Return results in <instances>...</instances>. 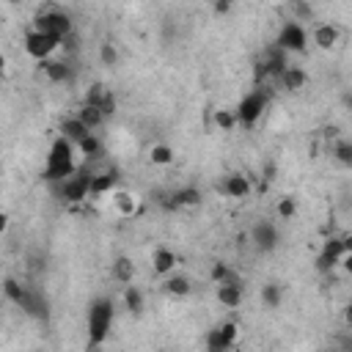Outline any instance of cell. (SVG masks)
Listing matches in <instances>:
<instances>
[{
    "label": "cell",
    "instance_id": "30",
    "mask_svg": "<svg viewBox=\"0 0 352 352\" xmlns=\"http://www.w3.org/2000/svg\"><path fill=\"white\" fill-rule=\"evenodd\" d=\"M280 300H283L280 283H264V286H261V302H264L267 308H278Z\"/></svg>",
    "mask_w": 352,
    "mask_h": 352
},
{
    "label": "cell",
    "instance_id": "7",
    "mask_svg": "<svg viewBox=\"0 0 352 352\" xmlns=\"http://www.w3.org/2000/svg\"><path fill=\"white\" fill-rule=\"evenodd\" d=\"M91 179H94V170H77V176L66 179L63 184H55V192L63 204H82L88 195H91Z\"/></svg>",
    "mask_w": 352,
    "mask_h": 352
},
{
    "label": "cell",
    "instance_id": "44",
    "mask_svg": "<svg viewBox=\"0 0 352 352\" xmlns=\"http://www.w3.org/2000/svg\"><path fill=\"white\" fill-rule=\"evenodd\" d=\"M341 102H344V107H346V110L352 113V91H346V94L341 96Z\"/></svg>",
    "mask_w": 352,
    "mask_h": 352
},
{
    "label": "cell",
    "instance_id": "11",
    "mask_svg": "<svg viewBox=\"0 0 352 352\" xmlns=\"http://www.w3.org/2000/svg\"><path fill=\"white\" fill-rule=\"evenodd\" d=\"M19 308H22L28 316H33V319H47V316H50V302H47V297L38 294L36 289H25V297H22Z\"/></svg>",
    "mask_w": 352,
    "mask_h": 352
},
{
    "label": "cell",
    "instance_id": "27",
    "mask_svg": "<svg viewBox=\"0 0 352 352\" xmlns=\"http://www.w3.org/2000/svg\"><path fill=\"white\" fill-rule=\"evenodd\" d=\"M173 160H176V151L168 143H154L148 148V162L151 165H170Z\"/></svg>",
    "mask_w": 352,
    "mask_h": 352
},
{
    "label": "cell",
    "instance_id": "18",
    "mask_svg": "<svg viewBox=\"0 0 352 352\" xmlns=\"http://www.w3.org/2000/svg\"><path fill=\"white\" fill-rule=\"evenodd\" d=\"M116 184H118V170L116 168H107L104 173H94L91 179V195H113L116 192Z\"/></svg>",
    "mask_w": 352,
    "mask_h": 352
},
{
    "label": "cell",
    "instance_id": "36",
    "mask_svg": "<svg viewBox=\"0 0 352 352\" xmlns=\"http://www.w3.org/2000/svg\"><path fill=\"white\" fill-rule=\"evenodd\" d=\"M204 346H206V352H231V346H226V341L220 338L217 327H212V330L206 333V341H204Z\"/></svg>",
    "mask_w": 352,
    "mask_h": 352
},
{
    "label": "cell",
    "instance_id": "13",
    "mask_svg": "<svg viewBox=\"0 0 352 352\" xmlns=\"http://www.w3.org/2000/svg\"><path fill=\"white\" fill-rule=\"evenodd\" d=\"M198 204H201V190L192 187V184L173 190V192L168 195V201H165L168 209H187V206H198Z\"/></svg>",
    "mask_w": 352,
    "mask_h": 352
},
{
    "label": "cell",
    "instance_id": "14",
    "mask_svg": "<svg viewBox=\"0 0 352 352\" xmlns=\"http://www.w3.org/2000/svg\"><path fill=\"white\" fill-rule=\"evenodd\" d=\"M341 38V30L333 25V22H319L314 30H311V41L319 47V50H333Z\"/></svg>",
    "mask_w": 352,
    "mask_h": 352
},
{
    "label": "cell",
    "instance_id": "4",
    "mask_svg": "<svg viewBox=\"0 0 352 352\" xmlns=\"http://www.w3.org/2000/svg\"><path fill=\"white\" fill-rule=\"evenodd\" d=\"M22 47H25V52H28L33 60L44 63V60H50V58L63 47V41H60V38H55V36H50V33H44V30L30 28V30H25Z\"/></svg>",
    "mask_w": 352,
    "mask_h": 352
},
{
    "label": "cell",
    "instance_id": "29",
    "mask_svg": "<svg viewBox=\"0 0 352 352\" xmlns=\"http://www.w3.org/2000/svg\"><path fill=\"white\" fill-rule=\"evenodd\" d=\"M25 289H28V286H22L16 278H6V280H3V294H6V300L14 302L16 308H19L22 297H25Z\"/></svg>",
    "mask_w": 352,
    "mask_h": 352
},
{
    "label": "cell",
    "instance_id": "6",
    "mask_svg": "<svg viewBox=\"0 0 352 352\" xmlns=\"http://www.w3.org/2000/svg\"><path fill=\"white\" fill-rule=\"evenodd\" d=\"M275 44L283 52H289V55H302L308 50V30H305V25L297 22V19L283 22L280 30H278V36H275Z\"/></svg>",
    "mask_w": 352,
    "mask_h": 352
},
{
    "label": "cell",
    "instance_id": "25",
    "mask_svg": "<svg viewBox=\"0 0 352 352\" xmlns=\"http://www.w3.org/2000/svg\"><path fill=\"white\" fill-rule=\"evenodd\" d=\"M74 116H77V118H80L91 132H94V129H99V126L104 124L102 110H99V107H94V104H80V110H77Z\"/></svg>",
    "mask_w": 352,
    "mask_h": 352
},
{
    "label": "cell",
    "instance_id": "43",
    "mask_svg": "<svg viewBox=\"0 0 352 352\" xmlns=\"http://www.w3.org/2000/svg\"><path fill=\"white\" fill-rule=\"evenodd\" d=\"M341 242H344V253H352V234H344Z\"/></svg>",
    "mask_w": 352,
    "mask_h": 352
},
{
    "label": "cell",
    "instance_id": "41",
    "mask_svg": "<svg viewBox=\"0 0 352 352\" xmlns=\"http://www.w3.org/2000/svg\"><path fill=\"white\" fill-rule=\"evenodd\" d=\"M212 11H214V14H228V11H231V3H228V0H220V3L212 6Z\"/></svg>",
    "mask_w": 352,
    "mask_h": 352
},
{
    "label": "cell",
    "instance_id": "16",
    "mask_svg": "<svg viewBox=\"0 0 352 352\" xmlns=\"http://www.w3.org/2000/svg\"><path fill=\"white\" fill-rule=\"evenodd\" d=\"M278 82H280V88H283V91L297 94V91H302V88L308 85V72H305L302 66H294V63H292V66L280 74V80H278Z\"/></svg>",
    "mask_w": 352,
    "mask_h": 352
},
{
    "label": "cell",
    "instance_id": "26",
    "mask_svg": "<svg viewBox=\"0 0 352 352\" xmlns=\"http://www.w3.org/2000/svg\"><path fill=\"white\" fill-rule=\"evenodd\" d=\"M330 154H333V160H336L338 165H344V168H352V140H346V138H338V140H333V146H330Z\"/></svg>",
    "mask_w": 352,
    "mask_h": 352
},
{
    "label": "cell",
    "instance_id": "3",
    "mask_svg": "<svg viewBox=\"0 0 352 352\" xmlns=\"http://www.w3.org/2000/svg\"><path fill=\"white\" fill-rule=\"evenodd\" d=\"M267 104H270V96H267L264 88H253V91H248V94L236 102V107H234V113H236V124H239V126H256V124L261 121Z\"/></svg>",
    "mask_w": 352,
    "mask_h": 352
},
{
    "label": "cell",
    "instance_id": "33",
    "mask_svg": "<svg viewBox=\"0 0 352 352\" xmlns=\"http://www.w3.org/2000/svg\"><path fill=\"white\" fill-rule=\"evenodd\" d=\"M214 124L220 126V132H231L236 129V113L234 110H214Z\"/></svg>",
    "mask_w": 352,
    "mask_h": 352
},
{
    "label": "cell",
    "instance_id": "40",
    "mask_svg": "<svg viewBox=\"0 0 352 352\" xmlns=\"http://www.w3.org/2000/svg\"><path fill=\"white\" fill-rule=\"evenodd\" d=\"M338 267L344 270V275H349V278H352V253H344V258L338 261Z\"/></svg>",
    "mask_w": 352,
    "mask_h": 352
},
{
    "label": "cell",
    "instance_id": "10",
    "mask_svg": "<svg viewBox=\"0 0 352 352\" xmlns=\"http://www.w3.org/2000/svg\"><path fill=\"white\" fill-rule=\"evenodd\" d=\"M176 264H179L176 250H170V248H165V245L154 248V253H151V270H154V275L168 278V275L176 272Z\"/></svg>",
    "mask_w": 352,
    "mask_h": 352
},
{
    "label": "cell",
    "instance_id": "8",
    "mask_svg": "<svg viewBox=\"0 0 352 352\" xmlns=\"http://www.w3.org/2000/svg\"><path fill=\"white\" fill-rule=\"evenodd\" d=\"M292 63H289V52H283L275 41L261 52V60L256 63V77H275V80H280V74L289 69Z\"/></svg>",
    "mask_w": 352,
    "mask_h": 352
},
{
    "label": "cell",
    "instance_id": "1",
    "mask_svg": "<svg viewBox=\"0 0 352 352\" xmlns=\"http://www.w3.org/2000/svg\"><path fill=\"white\" fill-rule=\"evenodd\" d=\"M74 151L77 146L66 138H55L50 143V154H47V162H44V170H41V179L50 182V184H63L66 179L77 176V162H74Z\"/></svg>",
    "mask_w": 352,
    "mask_h": 352
},
{
    "label": "cell",
    "instance_id": "38",
    "mask_svg": "<svg viewBox=\"0 0 352 352\" xmlns=\"http://www.w3.org/2000/svg\"><path fill=\"white\" fill-rule=\"evenodd\" d=\"M99 110H102V116H104V118H110V116H116V110H118V99H116V94H113V91H107V96L102 99V104H99Z\"/></svg>",
    "mask_w": 352,
    "mask_h": 352
},
{
    "label": "cell",
    "instance_id": "39",
    "mask_svg": "<svg viewBox=\"0 0 352 352\" xmlns=\"http://www.w3.org/2000/svg\"><path fill=\"white\" fill-rule=\"evenodd\" d=\"M336 267H338L336 258H330V256H324V253L316 256V270H319V272H330V270H336Z\"/></svg>",
    "mask_w": 352,
    "mask_h": 352
},
{
    "label": "cell",
    "instance_id": "21",
    "mask_svg": "<svg viewBox=\"0 0 352 352\" xmlns=\"http://www.w3.org/2000/svg\"><path fill=\"white\" fill-rule=\"evenodd\" d=\"M162 292L170 294V297H187V294L192 292V283H190L187 275L173 272V275H168V278L162 280Z\"/></svg>",
    "mask_w": 352,
    "mask_h": 352
},
{
    "label": "cell",
    "instance_id": "32",
    "mask_svg": "<svg viewBox=\"0 0 352 352\" xmlns=\"http://www.w3.org/2000/svg\"><path fill=\"white\" fill-rule=\"evenodd\" d=\"M107 85H102V82H94V85H88V91H85V99H82V104H94V107H99L102 104V99L107 96Z\"/></svg>",
    "mask_w": 352,
    "mask_h": 352
},
{
    "label": "cell",
    "instance_id": "23",
    "mask_svg": "<svg viewBox=\"0 0 352 352\" xmlns=\"http://www.w3.org/2000/svg\"><path fill=\"white\" fill-rule=\"evenodd\" d=\"M124 308L129 311V314H143V308H146V297H143V292H140V286H135V283H129V286H124Z\"/></svg>",
    "mask_w": 352,
    "mask_h": 352
},
{
    "label": "cell",
    "instance_id": "45",
    "mask_svg": "<svg viewBox=\"0 0 352 352\" xmlns=\"http://www.w3.org/2000/svg\"><path fill=\"white\" fill-rule=\"evenodd\" d=\"M327 352H336V349H327Z\"/></svg>",
    "mask_w": 352,
    "mask_h": 352
},
{
    "label": "cell",
    "instance_id": "34",
    "mask_svg": "<svg viewBox=\"0 0 352 352\" xmlns=\"http://www.w3.org/2000/svg\"><path fill=\"white\" fill-rule=\"evenodd\" d=\"M319 253H324V256H330V258L341 261V258H344V242H341V236H327Z\"/></svg>",
    "mask_w": 352,
    "mask_h": 352
},
{
    "label": "cell",
    "instance_id": "42",
    "mask_svg": "<svg viewBox=\"0 0 352 352\" xmlns=\"http://www.w3.org/2000/svg\"><path fill=\"white\" fill-rule=\"evenodd\" d=\"M341 319H344V324L352 330V302H349V305H344V314H341Z\"/></svg>",
    "mask_w": 352,
    "mask_h": 352
},
{
    "label": "cell",
    "instance_id": "20",
    "mask_svg": "<svg viewBox=\"0 0 352 352\" xmlns=\"http://www.w3.org/2000/svg\"><path fill=\"white\" fill-rule=\"evenodd\" d=\"M110 201H113V206H116V212H118L121 217H132V214L138 212V206H140L138 195L129 192V190H116V192L110 195Z\"/></svg>",
    "mask_w": 352,
    "mask_h": 352
},
{
    "label": "cell",
    "instance_id": "37",
    "mask_svg": "<svg viewBox=\"0 0 352 352\" xmlns=\"http://www.w3.org/2000/svg\"><path fill=\"white\" fill-rule=\"evenodd\" d=\"M99 60H102V66H116V63H118V50H116V44H110V41L99 44Z\"/></svg>",
    "mask_w": 352,
    "mask_h": 352
},
{
    "label": "cell",
    "instance_id": "12",
    "mask_svg": "<svg viewBox=\"0 0 352 352\" xmlns=\"http://www.w3.org/2000/svg\"><path fill=\"white\" fill-rule=\"evenodd\" d=\"M250 190H253V187H250V179H248L245 173H228V176L223 179V184H220V192L228 195V198H236V201L248 198Z\"/></svg>",
    "mask_w": 352,
    "mask_h": 352
},
{
    "label": "cell",
    "instance_id": "2",
    "mask_svg": "<svg viewBox=\"0 0 352 352\" xmlns=\"http://www.w3.org/2000/svg\"><path fill=\"white\" fill-rule=\"evenodd\" d=\"M113 322H116V305H113V300H110V297H96V300H91L88 314H85L88 346H91V349H99V346L110 338Z\"/></svg>",
    "mask_w": 352,
    "mask_h": 352
},
{
    "label": "cell",
    "instance_id": "24",
    "mask_svg": "<svg viewBox=\"0 0 352 352\" xmlns=\"http://www.w3.org/2000/svg\"><path fill=\"white\" fill-rule=\"evenodd\" d=\"M209 280H212L214 286H220V283H242L239 275H236L226 261H214V264H212V270H209Z\"/></svg>",
    "mask_w": 352,
    "mask_h": 352
},
{
    "label": "cell",
    "instance_id": "9",
    "mask_svg": "<svg viewBox=\"0 0 352 352\" xmlns=\"http://www.w3.org/2000/svg\"><path fill=\"white\" fill-rule=\"evenodd\" d=\"M250 242H253L256 250H261V253H272V250L278 248V242H280V234H278L275 223H270V220H258V223L250 228Z\"/></svg>",
    "mask_w": 352,
    "mask_h": 352
},
{
    "label": "cell",
    "instance_id": "35",
    "mask_svg": "<svg viewBox=\"0 0 352 352\" xmlns=\"http://www.w3.org/2000/svg\"><path fill=\"white\" fill-rule=\"evenodd\" d=\"M275 212H278V217H280V220H292V217L297 214V198H292V195H283V198L278 201Z\"/></svg>",
    "mask_w": 352,
    "mask_h": 352
},
{
    "label": "cell",
    "instance_id": "17",
    "mask_svg": "<svg viewBox=\"0 0 352 352\" xmlns=\"http://www.w3.org/2000/svg\"><path fill=\"white\" fill-rule=\"evenodd\" d=\"M58 135H60V138H66V140H72V143L77 146L82 138H88V135H91V129H88L77 116H69V118H63V121H60Z\"/></svg>",
    "mask_w": 352,
    "mask_h": 352
},
{
    "label": "cell",
    "instance_id": "15",
    "mask_svg": "<svg viewBox=\"0 0 352 352\" xmlns=\"http://www.w3.org/2000/svg\"><path fill=\"white\" fill-rule=\"evenodd\" d=\"M214 297H217L220 305L236 308L245 300V286L242 283H220V286H214Z\"/></svg>",
    "mask_w": 352,
    "mask_h": 352
},
{
    "label": "cell",
    "instance_id": "28",
    "mask_svg": "<svg viewBox=\"0 0 352 352\" xmlns=\"http://www.w3.org/2000/svg\"><path fill=\"white\" fill-rule=\"evenodd\" d=\"M77 151H80L85 160H99V157H102V140L91 132L88 138H82V140L77 143Z\"/></svg>",
    "mask_w": 352,
    "mask_h": 352
},
{
    "label": "cell",
    "instance_id": "22",
    "mask_svg": "<svg viewBox=\"0 0 352 352\" xmlns=\"http://www.w3.org/2000/svg\"><path fill=\"white\" fill-rule=\"evenodd\" d=\"M110 272H113V278H116L118 283H124V286H129V283L135 280V264H132L129 256H118V258L110 264Z\"/></svg>",
    "mask_w": 352,
    "mask_h": 352
},
{
    "label": "cell",
    "instance_id": "5",
    "mask_svg": "<svg viewBox=\"0 0 352 352\" xmlns=\"http://www.w3.org/2000/svg\"><path fill=\"white\" fill-rule=\"evenodd\" d=\"M33 28H36V30H44V33L60 38V41H66L69 36H74L72 16H69L66 11H60V8H47V11H41V14L36 16Z\"/></svg>",
    "mask_w": 352,
    "mask_h": 352
},
{
    "label": "cell",
    "instance_id": "19",
    "mask_svg": "<svg viewBox=\"0 0 352 352\" xmlns=\"http://www.w3.org/2000/svg\"><path fill=\"white\" fill-rule=\"evenodd\" d=\"M41 72L47 74V80H50V82H69V80L74 77L72 66H69L66 60H55V58L44 60V63H41Z\"/></svg>",
    "mask_w": 352,
    "mask_h": 352
},
{
    "label": "cell",
    "instance_id": "31",
    "mask_svg": "<svg viewBox=\"0 0 352 352\" xmlns=\"http://www.w3.org/2000/svg\"><path fill=\"white\" fill-rule=\"evenodd\" d=\"M217 333H220V338L226 341V346L234 349V344H236V338H239V324H236L234 319H226V322L217 324Z\"/></svg>",
    "mask_w": 352,
    "mask_h": 352
}]
</instances>
